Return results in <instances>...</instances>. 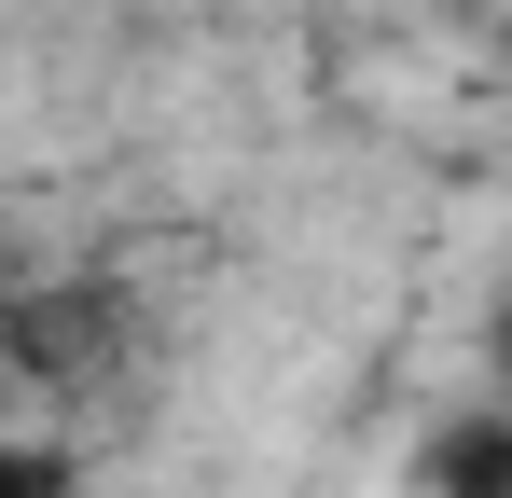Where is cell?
Masks as SVG:
<instances>
[{"mask_svg":"<svg viewBox=\"0 0 512 498\" xmlns=\"http://www.w3.org/2000/svg\"><path fill=\"white\" fill-rule=\"evenodd\" d=\"M429 498H512V415L429 429Z\"/></svg>","mask_w":512,"mask_h":498,"instance_id":"6da1fadb","label":"cell"},{"mask_svg":"<svg viewBox=\"0 0 512 498\" xmlns=\"http://www.w3.org/2000/svg\"><path fill=\"white\" fill-rule=\"evenodd\" d=\"M0 498H84V457H70V443H28V429H0Z\"/></svg>","mask_w":512,"mask_h":498,"instance_id":"7a4b0ae2","label":"cell"},{"mask_svg":"<svg viewBox=\"0 0 512 498\" xmlns=\"http://www.w3.org/2000/svg\"><path fill=\"white\" fill-rule=\"evenodd\" d=\"M443 14H485V0H443Z\"/></svg>","mask_w":512,"mask_h":498,"instance_id":"3957f363","label":"cell"},{"mask_svg":"<svg viewBox=\"0 0 512 498\" xmlns=\"http://www.w3.org/2000/svg\"><path fill=\"white\" fill-rule=\"evenodd\" d=\"M0 319H14V305H0Z\"/></svg>","mask_w":512,"mask_h":498,"instance_id":"277c9868","label":"cell"}]
</instances>
